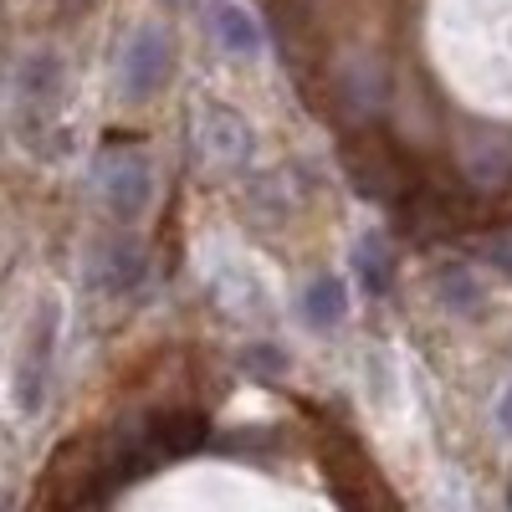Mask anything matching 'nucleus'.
Segmentation results:
<instances>
[{
  "label": "nucleus",
  "instance_id": "13",
  "mask_svg": "<svg viewBox=\"0 0 512 512\" xmlns=\"http://www.w3.org/2000/svg\"><path fill=\"white\" fill-rule=\"evenodd\" d=\"M492 267H497L502 277H512V236H502V241L492 246Z\"/></svg>",
  "mask_w": 512,
  "mask_h": 512
},
{
  "label": "nucleus",
  "instance_id": "7",
  "mask_svg": "<svg viewBox=\"0 0 512 512\" xmlns=\"http://www.w3.org/2000/svg\"><path fill=\"white\" fill-rule=\"evenodd\" d=\"M139 431H144V441L154 446L159 461H175V456H190L195 446H205L210 420L195 415V410H164V415H149Z\"/></svg>",
  "mask_w": 512,
  "mask_h": 512
},
{
  "label": "nucleus",
  "instance_id": "11",
  "mask_svg": "<svg viewBox=\"0 0 512 512\" xmlns=\"http://www.w3.org/2000/svg\"><path fill=\"white\" fill-rule=\"evenodd\" d=\"M436 287H441V303H446V308H456V313H477V303H482V292H477L472 272L456 267V262H451V267H441Z\"/></svg>",
  "mask_w": 512,
  "mask_h": 512
},
{
  "label": "nucleus",
  "instance_id": "9",
  "mask_svg": "<svg viewBox=\"0 0 512 512\" xmlns=\"http://www.w3.org/2000/svg\"><path fill=\"white\" fill-rule=\"evenodd\" d=\"M344 318H349V292H344V282L328 277V272H318V277L303 287V323L318 328V333H328V328H338Z\"/></svg>",
  "mask_w": 512,
  "mask_h": 512
},
{
  "label": "nucleus",
  "instance_id": "10",
  "mask_svg": "<svg viewBox=\"0 0 512 512\" xmlns=\"http://www.w3.org/2000/svg\"><path fill=\"white\" fill-rule=\"evenodd\" d=\"M354 267H359V282H364L369 297L390 292V282H395V256H390V246H384V236H364V241L354 246Z\"/></svg>",
  "mask_w": 512,
  "mask_h": 512
},
{
  "label": "nucleus",
  "instance_id": "15",
  "mask_svg": "<svg viewBox=\"0 0 512 512\" xmlns=\"http://www.w3.org/2000/svg\"><path fill=\"white\" fill-rule=\"evenodd\" d=\"M507 502H512V492H507Z\"/></svg>",
  "mask_w": 512,
  "mask_h": 512
},
{
  "label": "nucleus",
  "instance_id": "8",
  "mask_svg": "<svg viewBox=\"0 0 512 512\" xmlns=\"http://www.w3.org/2000/svg\"><path fill=\"white\" fill-rule=\"evenodd\" d=\"M210 36L221 41V47L231 57H262V26H256V16L246 6H236V0H210Z\"/></svg>",
  "mask_w": 512,
  "mask_h": 512
},
{
  "label": "nucleus",
  "instance_id": "5",
  "mask_svg": "<svg viewBox=\"0 0 512 512\" xmlns=\"http://www.w3.org/2000/svg\"><path fill=\"white\" fill-rule=\"evenodd\" d=\"M164 82H169V36L159 26H139L128 36L123 62H118V93H123V103H144Z\"/></svg>",
  "mask_w": 512,
  "mask_h": 512
},
{
  "label": "nucleus",
  "instance_id": "12",
  "mask_svg": "<svg viewBox=\"0 0 512 512\" xmlns=\"http://www.w3.org/2000/svg\"><path fill=\"white\" fill-rule=\"evenodd\" d=\"M241 364H246L251 374H287V354H277L272 344H256V349H246V354H241Z\"/></svg>",
  "mask_w": 512,
  "mask_h": 512
},
{
  "label": "nucleus",
  "instance_id": "6",
  "mask_svg": "<svg viewBox=\"0 0 512 512\" xmlns=\"http://www.w3.org/2000/svg\"><path fill=\"white\" fill-rule=\"evenodd\" d=\"M195 134H200V149L205 159L216 164H246L251 149H256V128L221 98H205L200 113H195Z\"/></svg>",
  "mask_w": 512,
  "mask_h": 512
},
{
  "label": "nucleus",
  "instance_id": "2",
  "mask_svg": "<svg viewBox=\"0 0 512 512\" xmlns=\"http://www.w3.org/2000/svg\"><path fill=\"white\" fill-rule=\"evenodd\" d=\"M57 333H62V308L57 303H36L21 333V349L11 364V405L21 420L41 415L52 395V379H57Z\"/></svg>",
  "mask_w": 512,
  "mask_h": 512
},
{
  "label": "nucleus",
  "instance_id": "4",
  "mask_svg": "<svg viewBox=\"0 0 512 512\" xmlns=\"http://www.w3.org/2000/svg\"><path fill=\"white\" fill-rule=\"evenodd\" d=\"M149 251L134 231H108L88 246V282L93 292L103 297V303H139V297L149 292Z\"/></svg>",
  "mask_w": 512,
  "mask_h": 512
},
{
  "label": "nucleus",
  "instance_id": "3",
  "mask_svg": "<svg viewBox=\"0 0 512 512\" xmlns=\"http://www.w3.org/2000/svg\"><path fill=\"white\" fill-rule=\"evenodd\" d=\"M93 195L103 200V210L113 221L134 226L149 200H154V164L134 149V144H108L93 159Z\"/></svg>",
  "mask_w": 512,
  "mask_h": 512
},
{
  "label": "nucleus",
  "instance_id": "1",
  "mask_svg": "<svg viewBox=\"0 0 512 512\" xmlns=\"http://www.w3.org/2000/svg\"><path fill=\"white\" fill-rule=\"evenodd\" d=\"M67 72L57 52H26L11 72V128L31 159H62L72 144V128L62 123Z\"/></svg>",
  "mask_w": 512,
  "mask_h": 512
},
{
  "label": "nucleus",
  "instance_id": "14",
  "mask_svg": "<svg viewBox=\"0 0 512 512\" xmlns=\"http://www.w3.org/2000/svg\"><path fill=\"white\" fill-rule=\"evenodd\" d=\"M169 6H180V0H169Z\"/></svg>",
  "mask_w": 512,
  "mask_h": 512
}]
</instances>
